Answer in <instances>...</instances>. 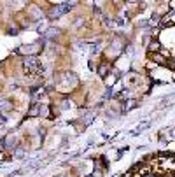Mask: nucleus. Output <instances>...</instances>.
<instances>
[{
	"label": "nucleus",
	"mask_w": 175,
	"mask_h": 177,
	"mask_svg": "<svg viewBox=\"0 0 175 177\" xmlns=\"http://www.w3.org/2000/svg\"><path fill=\"white\" fill-rule=\"evenodd\" d=\"M68 11V7L67 5H62V7H54V9L51 11V18H56L58 14H63V12H67Z\"/></svg>",
	"instance_id": "f257e3e1"
},
{
	"label": "nucleus",
	"mask_w": 175,
	"mask_h": 177,
	"mask_svg": "<svg viewBox=\"0 0 175 177\" xmlns=\"http://www.w3.org/2000/svg\"><path fill=\"white\" fill-rule=\"evenodd\" d=\"M109 69H110V67H109V63H102V65H100V70H98V72H100V75H102V77H107Z\"/></svg>",
	"instance_id": "f03ea898"
},
{
	"label": "nucleus",
	"mask_w": 175,
	"mask_h": 177,
	"mask_svg": "<svg viewBox=\"0 0 175 177\" xmlns=\"http://www.w3.org/2000/svg\"><path fill=\"white\" fill-rule=\"evenodd\" d=\"M41 116H49V107L47 105H41Z\"/></svg>",
	"instance_id": "7ed1b4c3"
},
{
	"label": "nucleus",
	"mask_w": 175,
	"mask_h": 177,
	"mask_svg": "<svg viewBox=\"0 0 175 177\" xmlns=\"http://www.w3.org/2000/svg\"><path fill=\"white\" fill-rule=\"evenodd\" d=\"M0 107H2V109H11L12 105H11L9 102H0Z\"/></svg>",
	"instance_id": "20e7f679"
},
{
	"label": "nucleus",
	"mask_w": 175,
	"mask_h": 177,
	"mask_svg": "<svg viewBox=\"0 0 175 177\" xmlns=\"http://www.w3.org/2000/svg\"><path fill=\"white\" fill-rule=\"evenodd\" d=\"M172 7H175V0H172Z\"/></svg>",
	"instance_id": "39448f33"
},
{
	"label": "nucleus",
	"mask_w": 175,
	"mask_h": 177,
	"mask_svg": "<svg viewBox=\"0 0 175 177\" xmlns=\"http://www.w3.org/2000/svg\"><path fill=\"white\" fill-rule=\"evenodd\" d=\"M91 177H93V175H91Z\"/></svg>",
	"instance_id": "423d86ee"
}]
</instances>
